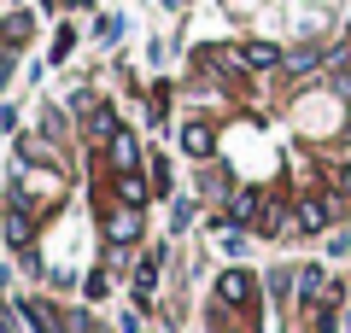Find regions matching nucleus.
I'll return each instance as SVG.
<instances>
[{"label": "nucleus", "mask_w": 351, "mask_h": 333, "mask_svg": "<svg viewBox=\"0 0 351 333\" xmlns=\"http://www.w3.org/2000/svg\"><path fill=\"white\" fill-rule=\"evenodd\" d=\"M281 222H287V193H263L258 228H263V234H281Z\"/></svg>", "instance_id": "nucleus-7"}, {"label": "nucleus", "mask_w": 351, "mask_h": 333, "mask_svg": "<svg viewBox=\"0 0 351 333\" xmlns=\"http://www.w3.org/2000/svg\"><path fill=\"white\" fill-rule=\"evenodd\" d=\"M199 193H211V199H228V170H223V164L199 170Z\"/></svg>", "instance_id": "nucleus-10"}, {"label": "nucleus", "mask_w": 351, "mask_h": 333, "mask_svg": "<svg viewBox=\"0 0 351 333\" xmlns=\"http://www.w3.org/2000/svg\"><path fill=\"white\" fill-rule=\"evenodd\" d=\"M182 152H188V158H211V152H217L211 123H188V129H182Z\"/></svg>", "instance_id": "nucleus-6"}, {"label": "nucleus", "mask_w": 351, "mask_h": 333, "mask_svg": "<svg viewBox=\"0 0 351 333\" xmlns=\"http://www.w3.org/2000/svg\"><path fill=\"white\" fill-rule=\"evenodd\" d=\"M339 187H346V193H351V164H346V170H339Z\"/></svg>", "instance_id": "nucleus-13"}, {"label": "nucleus", "mask_w": 351, "mask_h": 333, "mask_svg": "<svg viewBox=\"0 0 351 333\" xmlns=\"http://www.w3.org/2000/svg\"><path fill=\"white\" fill-rule=\"evenodd\" d=\"M316 64H322V53H316V47H299V53H287V71H299V76H311Z\"/></svg>", "instance_id": "nucleus-12"}, {"label": "nucleus", "mask_w": 351, "mask_h": 333, "mask_svg": "<svg viewBox=\"0 0 351 333\" xmlns=\"http://www.w3.org/2000/svg\"><path fill=\"white\" fill-rule=\"evenodd\" d=\"M147 193H152V182L147 175H135V170H117V205H147Z\"/></svg>", "instance_id": "nucleus-5"}, {"label": "nucleus", "mask_w": 351, "mask_h": 333, "mask_svg": "<svg viewBox=\"0 0 351 333\" xmlns=\"http://www.w3.org/2000/svg\"><path fill=\"white\" fill-rule=\"evenodd\" d=\"M106 147H112V164H117V170H135V164H141V147H135V135H129V129H117Z\"/></svg>", "instance_id": "nucleus-9"}, {"label": "nucleus", "mask_w": 351, "mask_h": 333, "mask_svg": "<svg viewBox=\"0 0 351 333\" xmlns=\"http://www.w3.org/2000/svg\"><path fill=\"white\" fill-rule=\"evenodd\" d=\"M263 210V193H234V222H258Z\"/></svg>", "instance_id": "nucleus-11"}, {"label": "nucleus", "mask_w": 351, "mask_h": 333, "mask_svg": "<svg viewBox=\"0 0 351 333\" xmlns=\"http://www.w3.org/2000/svg\"><path fill=\"white\" fill-rule=\"evenodd\" d=\"M334 217H339V199L334 193H311V199L293 205V228H299V234H322Z\"/></svg>", "instance_id": "nucleus-1"}, {"label": "nucleus", "mask_w": 351, "mask_h": 333, "mask_svg": "<svg viewBox=\"0 0 351 333\" xmlns=\"http://www.w3.org/2000/svg\"><path fill=\"white\" fill-rule=\"evenodd\" d=\"M339 333H351V310H346V321H339Z\"/></svg>", "instance_id": "nucleus-14"}, {"label": "nucleus", "mask_w": 351, "mask_h": 333, "mask_svg": "<svg viewBox=\"0 0 351 333\" xmlns=\"http://www.w3.org/2000/svg\"><path fill=\"white\" fill-rule=\"evenodd\" d=\"M18 316L29 321V333H64L59 304H47V298H18Z\"/></svg>", "instance_id": "nucleus-3"}, {"label": "nucleus", "mask_w": 351, "mask_h": 333, "mask_svg": "<svg viewBox=\"0 0 351 333\" xmlns=\"http://www.w3.org/2000/svg\"><path fill=\"white\" fill-rule=\"evenodd\" d=\"M106 240H112V246H135V240H141V210L135 205H117L112 217H106Z\"/></svg>", "instance_id": "nucleus-4"}, {"label": "nucleus", "mask_w": 351, "mask_h": 333, "mask_svg": "<svg viewBox=\"0 0 351 333\" xmlns=\"http://www.w3.org/2000/svg\"><path fill=\"white\" fill-rule=\"evenodd\" d=\"M240 59H246V71H276V64H281V47H269V41H246Z\"/></svg>", "instance_id": "nucleus-8"}, {"label": "nucleus", "mask_w": 351, "mask_h": 333, "mask_svg": "<svg viewBox=\"0 0 351 333\" xmlns=\"http://www.w3.org/2000/svg\"><path fill=\"white\" fill-rule=\"evenodd\" d=\"M252 298H258V281H252L246 269H223L217 275V304L234 310V304H252Z\"/></svg>", "instance_id": "nucleus-2"}]
</instances>
